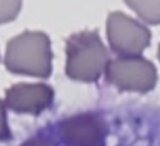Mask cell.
Here are the masks:
<instances>
[{
	"label": "cell",
	"instance_id": "obj_1",
	"mask_svg": "<svg viewBox=\"0 0 160 146\" xmlns=\"http://www.w3.org/2000/svg\"><path fill=\"white\" fill-rule=\"evenodd\" d=\"M110 62L98 31L84 30L66 39V74L79 82H96Z\"/></svg>",
	"mask_w": 160,
	"mask_h": 146
},
{
	"label": "cell",
	"instance_id": "obj_2",
	"mask_svg": "<svg viewBox=\"0 0 160 146\" xmlns=\"http://www.w3.org/2000/svg\"><path fill=\"white\" fill-rule=\"evenodd\" d=\"M51 41L42 31H24L7 42L4 65L10 72L48 77L51 74Z\"/></svg>",
	"mask_w": 160,
	"mask_h": 146
},
{
	"label": "cell",
	"instance_id": "obj_3",
	"mask_svg": "<svg viewBox=\"0 0 160 146\" xmlns=\"http://www.w3.org/2000/svg\"><path fill=\"white\" fill-rule=\"evenodd\" d=\"M105 76L111 84L119 90L146 93L158 82V72L152 62L142 56H121L110 61Z\"/></svg>",
	"mask_w": 160,
	"mask_h": 146
},
{
	"label": "cell",
	"instance_id": "obj_4",
	"mask_svg": "<svg viewBox=\"0 0 160 146\" xmlns=\"http://www.w3.org/2000/svg\"><path fill=\"white\" fill-rule=\"evenodd\" d=\"M150 30L122 11H112L107 18V38L112 51L122 56H138L150 44Z\"/></svg>",
	"mask_w": 160,
	"mask_h": 146
},
{
	"label": "cell",
	"instance_id": "obj_5",
	"mask_svg": "<svg viewBox=\"0 0 160 146\" xmlns=\"http://www.w3.org/2000/svg\"><path fill=\"white\" fill-rule=\"evenodd\" d=\"M59 133L65 146H105L107 125L101 117L83 113L63 119Z\"/></svg>",
	"mask_w": 160,
	"mask_h": 146
},
{
	"label": "cell",
	"instance_id": "obj_6",
	"mask_svg": "<svg viewBox=\"0 0 160 146\" xmlns=\"http://www.w3.org/2000/svg\"><path fill=\"white\" fill-rule=\"evenodd\" d=\"M53 101V90L47 84H16L6 91L4 104L16 113L39 114Z\"/></svg>",
	"mask_w": 160,
	"mask_h": 146
},
{
	"label": "cell",
	"instance_id": "obj_7",
	"mask_svg": "<svg viewBox=\"0 0 160 146\" xmlns=\"http://www.w3.org/2000/svg\"><path fill=\"white\" fill-rule=\"evenodd\" d=\"M125 4L146 24H160V0H124Z\"/></svg>",
	"mask_w": 160,
	"mask_h": 146
},
{
	"label": "cell",
	"instance_id": "obj_8",
	"mask_svg": "<svg viewBox=\"0 0 160 146\" xmlns=\"http://www.w3.org/2000/svg\"><path fill=\"white\" fill-rule=\"evenodd\" d=\"M22 0H0V24L11 23L18 17Z\"/></svg>",
	"mask_w": 160,
	"mask_h": 146
},
{
	"label": "cell",
	"instance_id": "obj_9",
	"mask_svg": "<svg viewBox=\"0 0 160 146\" xmlns=\"http://www.w3.org/2000/svg\"><path fill=\"white\" fill-rule=\"evenodd\" d=\"M11 138V132L8 129L6 119V104L0 100V141H8Z\"/></svg>",
	"mask_w": 160,
	"mask_h": 146
},
{
	"label": "cell",
	"instance_id": "obj_10",
	"mask_svg": "<svg viewBox=\"0 0 160 146\" xmlns=\"http://www.w3.org/2000/svg\"><path fill=\"white\" fill-rule=\"evenodd\" d=\"M21 146H56L52 141L47 138H41V136H37V138H30L28 141H25Z\"/></svg>",
	"mask_w": 160,
	"mask_h": 146
},
{
	"label": "cell",
	"instance_id": "obj_11",
	"mask_svg": "<svg viewBox=\"0 0 160 146\" xmlns=\"http://www.w3.org/2000/svg\"><path fill=\"white\" fill-rule=\"evenodd\" d=\"M158 55H159V59H160V47H159V52H158Z\"/></svg>",
	"mask_w": 160,
	"mask_h": 146
}]
</instances>
